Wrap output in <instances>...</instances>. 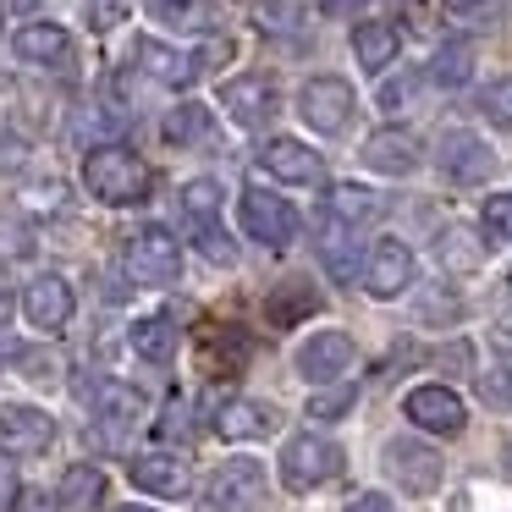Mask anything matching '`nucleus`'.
Returning <instances> with one entry per match:
<instances>
[{
	"label": "nucleus",
	"mask_w": 512,
	"mask_h": 512,
	"mask_svg": "<svg viewBox=\"0 0 512 512\" xmlns=\"http://www.w3.org/2000/svg\"><path fill=\"white\" fill-rule=\"evenodd\" d=\"M182 430H188V408H182V402L171 397V402H166V424H160V435H166V441H177Z\"/></svg>",
	"instance_id": "obj_42"
},
{
	"label": "nucleus",
	"mask_w": 512,
	"mask_h": 512,
	"mask_svg": "<svg viewBox=\"0 0 512 512\" xmlns=\"http://www.w3.org/2000/svg\"><path fill=\"white\" fill-rule=\"evenodd\" d=\"M17 6H23V12H28V6H39V0H17Z\"/></svg>",
	"instance_id": "obj_49"
},
{
	"label": "nucleus",
	"mask_w": 512,
	"mask_h": 512,
	"mask_svg": "<svg viewBox=\"0 0 512 512\" xmlns=\"http://www.w3.org/2000/svg\"><path fill=\"white\" fill-rule=\"evenodd\" d=\"M479 226H485V237H512V193H490Z\"/></svg>",
	"instance_id": "obj_36"
},
{
	"label": "nucleus",
	"mask_w": 512,
	"mask_h": 512,
	"mask_svg": "<svg viewBox=\"0 0 512 512\" xmlns=\"http://www.w3.org/2000/svg\"><path fill=\"white\" fill-rule=\"evenodd\" d=\"M67 50H72V39H67V28H56V23H28L23 34H17V56L34 61V67H61Z\"/></svg>",
	"instance_id": "obj_21"
},
{
	"label": "nucleus",
	"mask_w": 512,
	"mask_h": 512,
	"mask_svg": "<svg viewBox=\"0 0 512 512\" xmlns=\"http://www.w3.org/2000/svg\"><path fill=\"white\" fill-rule=\"evenodd\" d=\"M430 78L441 83V89H463V83L474 78V45H463V39L441 45V50H435V61H430Z\"/></svg>",
	"instance_id": "obj_29"
},
{
	"label": "nucleus",
	"mask_w": 512,
	"mask_h": 512,
	"mask_svg": "<svg viewBox=\"0 0 512 512\" xmlns=\"http://www.w3.org/2000/svg\"><path fill=\"white\" fill-rule=\"evenodd\" d=\"M127 6H133V0H89V28L94 34H111V28L127 17Z\"/></svg>",
	"instance_id": "obj_38"
},
{
	"label": "nucleus",
	"mask_w": 512,
	"mask_h": 512,
	"mask_svg": "<svg viewBox=\"0 0 512 512\" xmlns=\"http://www.w3.org/2000/svg\"><path fill=\"white\" fill-rule=\"evenodd\" d=\"M259 28L265 34H292L298 28V6L292 0H259Z\"/></svg>",
	"instance_id": "obj_37"
},
{
	"label": "nucleus",
	"mask_w": 512,
	"mask_h": 512,
	"mask_svg": "<svg viewBox=\"0 0 512 512\" xmlns=\"http://www.w3.org/2000/svg\"><path fill=\"white\" fill-rule=\"evenodd\" d=\"M435 166H441L452 182L474 188V182H485L490 171H496V155H490V144L479 133L452 127V133H441V144H435Z\"/></svg>",
	"instance_id": "obj_8"
},
{
	"label": "nucleus",
	"mask_w": 512,
	"mask_h": 512,
	"mask_svg": "<svg viewBox=\"0 0 512 512\" xmlns=\"http://www.w3.org/2000/svg\"><path fill=\"white\" fill-rule=\"evenodd\" d=\"M259 166H265L276 182H303V188L320 182V171H325L320 155H314L309 144H298V138H270V144L259 149Z\"/></svg>",
	"instance_id": "obj_17"
},
{
	"label": "nucleus",
	"mask_w": 512,
	"mask_h": 512,
	"mask_svg": "<svg viewBox=\"0 0 512 512\" xmlns=\"http://www.w3.org/2000/svg\"><path fill=\"white\" fill-rule=\"evenodd\" d=\"M204 408H210L215 430H221L226 441H259V435L276 424V413H270L265 402H248V397H210Z\"/></svg>",
	"instance_id": "obj_15"
},
{
	"label": "nucleus",
	"mask_w": 512,
	"mask_h": 512,
	"mask_svg": "<svg viewBox=\"0 0 512 512\" xmlns=\"http://www.w3.org/2000/svg\"><path fill=\"white\" fill-rule=\"evenodd\" d=\"M364 287H369V298H380V303L402 298V292L413 287V248L397 243V237H380L364 259Z\"/></svg>",
	"instance_id": "obj_9"
},
{
	"label": "nucleus",
	"mask_w": 512,
	"mask_h": 512,
	"mask_svg": "<svg viewBox=\"0 0 512 512\" xmlns=\"http://www.w3.org/2000/svg\"><path fill=\"white\" fill-rule=\"evenodd\" d=\"M105 501V474L94 463H78V468H67V479H61V507L67 512H89V507H100Z\"/></svg>",
	"instance_id": "obj_27"
},
{
	"label": "nucleus",
	"mask_w": 512,
	"mask_h": 512,
	"mask_svg": "<svg viewBox=\"0 0 512 512\" xmlns=\"http://www.w3.org/2000/svg\"><path fill=\"white\" fill-rule=\"evenodd\" d=\"M364 166L380 171V177H408L419 166V138L408 127H380V133L364 138Z\"/></svg>",
	"instance_id": "obj_14"
},
{
	"label": "nucleus",
	"mask_w": 512,
	"mask_h": 512,
	"mask_svg": "<svg viewBox=\"0 0 512 512\" xmlns=\"http://www.w3.org/2000/svg\"><path fill=\"white\" fill-rule=\"evenodd\" d=\"M122 512H155V507H133V501H127V507Z\"/></svg>",
	"instance_id": "obj_47"
},
{
	"label": "nucleus",
	"mask_w": 512,
	"mask_h": 512,
	"mask_svg": "<svg viewBox=\"0 0 512 512\" xmlns=\"http://www.w3.org/2000/svg\"><path fill=\"white\" fill-rule=\"evenodd\" d=\"M402 413L430 435H457L468 424V408H463V397H457L452 386H413L408 402H402Z\"/></svg>",
	"instance_id": "obj_10"
},
{
	"label": "nucleus",
	"mask_w": 512,
	"mask_h": 512,
	"mask_svg": "<svg viewBox=\"0 0 512 512\" xmlns=\"http://www.w3.org/2000/svg\"><path fill=\"white\" fill-rule=\"evenodd\" d=\"M479 111H485L496 127H507V133H512V78L485 83V89H479Z\"/></svg>",
	"instance_id": "obj_34"
},
{
	"label": "nucleus",
	"mask_w": 512,
	"mask_h": 512,
	"mask_svg": "<svg viewBox=\"0 0 512 512\" xmlns=\"http://www.w3.org/2000/svg\"><path fill=\"white\" fill-rule=\"evenodd\" d=\"M237 215H243V232L254 237V243H265V248H287L292 237H298V210H292L281 193L248 188L243 204H237Z\"/></svg>",
	"instance_id": "obj_6"
},
{
	"label": "nucleus",
	"mask_w": 512,
	"mask_h": 512,
	"mask_svg": "<svg viewBox=\"0 0 512 512\" xmlns=\"http://www.w3.org/2000/svg\"><path fill=\"white\" fill-rule=\"evenodd\" d=\"M138 67L155 83H166V89H188V83L199 78V56H177V50H166L160 39H138Z\"/></svg>",
	"instance_id": "obj_19"
},
{
	"label": "nucleus",
	"mask_w": 512,
	"mask_h": 512,
	"mask_svg": "<svg viewBox=\"0 0 512 512\" xmlns=\"http://www.w3.org/2000/svg\"><path fill=\"white\" fill-rule=\"evenodd\" d=\"M133 353L149 358V364H171V358H177V325H171L166 314L133 320Z\"/></svg>",
	"instance_id": "obj_26"
},
{
	"label": "nucleus",
	"mask_w": 512,
	"mask_h": 512,
	"mask_svg": "<svg viewBox=\"0 0 512 512\" xmlns=\"http://www.w3.org/2000/svg\"><path fill=\"white\" fill-rule=\"evenodd\" d=\"M479 397H485L490 408H512V358H501L496 369H485V380H479Z\"/></svg>",
	"instance_id": "obj_35"
},
{
	"label": "nucleus",
	"mask_w": 512,
	"mask_h": 512,
	"mask_svg": "<svg viewBox=\"0 0 512 512\" xmlns=\"http://www.w3.org/2000/svg\"><path fill=\"white\" fill-rule=\"evenodd\" d=\"M353 83L347 78H309L303 83V94H298V116L314 127V133H342L347 122H353Z\"/></svg>",
	"instance_id": "obj_7"
},
{
	"label": "nucleus",
	"mask_w": 512,
	"mask_h": 512,
	"mask_svg": "<svg viewBox=\"0 0 512 512\" xmlns=\"http://www.w3.org/2000/svg\"><path fill=\"white\" fill-rule=\"evenodd\" d=\"M193 237H199V248L215 259V265H237V248H232V237H226L221 226H210V232H193Z\"/></svg>",
	"instance_id": "obj_40"
},
{
	"label": "nucleus",
	"mask_w": 512,
	"mask_h": 512,
	"mask_svg": "<svg viewBox=\"0 0 512 512\" xmlns=\"http://www.w3.org/2000/svg\"><path fill=\"white\" fill-rule=\"evenodd\" d=\"M320 259H325V270H331V281H353L358 276V254H353V243H347L342 221H331V232L320 237Z\"/></svg>",
	"instance_id": "obj_30"
},
{
	"label": "nucleus",
	"mask_w": 512,
	"mask_h": 512,
	"mask_svg": "<svg viewBox=\"0 0 512 512\" xmlns=\"http://www.w3.org/2000/svg\"><path fill=\"white\" fill-rule=\"evenodd\" d=\"M479 243H474V232H463V226H452V232H441V265L446 270H474L479 265Z\"/></svg>",
	"instance_id": "obj_33"
},
{
	"label": "nucleus",
	"mask_w": 512,
	"mask_h": 512,
	"mask_svg": "<svg viewBox=\"0 0 512 512\" xmlns=\"http://www.w3.org/2000/svg\"><path fill=\"white\" fill-rule=\"evenodd\" d=\"M221 105H226V116H232V122L259 127V122H270V116H276V83H270L265 72H243V78H232L221 89Z\"/></svg>",
	"instance_id": "obj_12"
},
{
	"label": "nucleus",
	"mask_w": 512,
	"mask_h": 512,
	"mask_svg": "<svg viewBox=\"0 0 512 512\" xmlns=\"http://www.w3.org/2000/svg\"><path fill=\"white\" fill-rule=\"evenodd\" d=\"M259 496H265V463H254V457H226L215 468L210 490H204L199 512H254Z\"/></svg>",
	"instance_id": "obj_4"
},
{
	"label": "nucleus",
	"mask_w": 512,
	"mask_h": 512,
	"mask_svg": "<svg viewBox=\"0 0 512 512\" xmlns=\"http://www.w3.org/2000/svg\"><path fill=\"white\" fill-rule=\"evenodd\" d=\"M452 12H474V6H485V0H446Z\"/></svg>",
	"instance_id": "obj_45"
},
{
	"label": "nucleus",
	"mask_w": 512,
	"mask_h": 512,
	"mask_svg": "<svg viewBox=\"0 0 512 512\" xmlns=\"http://www.w3.org/2000/svg\"><path fill=\"white\" fill-rule=\"evenodd\" d=\"M6 507H17V479H12V468H0V512Z\"/></svg>",
	"instance_id": "obj_44"
},
{
	"label": "nucleus",
	"mask_w": 512,
	"mask_h": 512,
	"mask_svg": "<svg viewBox=\"0 0 512 512\" xmlns=\"http://www.w3.org/2000/svg\"><path fill=\"white\" fill-rule=\"evenodd\" d=\"M397 28L391 23H358L353 28V56H358V67L364 72H386L391 61H397Z\"/></svg>",
	"instance_id": "obj_22"
},
{
	"label": "nucleus",
	"mask_w": 512,
	"mask_h": 512,
	"mask_svg": "<svg viewBox=\"0 0 512 512\" xmlns=\"http://www.w3.org/2000/svg\"><path fill=\"white\" fill-rule=\"evenodd\" d=\"M23 314L34 331H61L72 320V287L67 276H34L23 292Z\"/></svg>",
	"instance_id": "obj_13"
},
{
	"label": "nucleus",
	"mask_w": 512,
	"mask_h": 512,
	"mask_svg": "<svg viewBox=\"0 0 512 512\" xmlns=\"http://www.w3.org/2000/svg\"><path fill=\"white\" fill-rule=\"evenodd\" d=\"M89 402H94V413H100V424H138L144 419V397H138L127 380H100Z\"/></svg>",
	"instance_id": "obj_24"
},
{
	"label": "nucleus",
	"mask_w": 512,
	"mask_h": 512,
	"mask_svg": "<svg viewBox=\"0 0 512 512\" xmlns=\"http://www.w3.org/2000/svg\"><path fill=\"white\" fill-rule=\"evenodd\" d=\"M182 215H188L193 232H210V226H221V182L199 177L182 188Z\"/></svg>",
	"instance_id": "obj_28"
},
{
	"label": "nucleus",
	"mask_w": 512,
	"mask_h": 512,
	"mask_svg": "<svg viewBox=\"0 0 512 512\" xmlns=\"http://www.w3.org/2000/svg\"><path fill=\"white\" fill-rule=\"evenodd\" d=\"M127 474H133V485L149 490V496H188V468H182V457L149 452V457H138Z\"/></svg>",
	"instance_id": "obj_20"
},
{
	"label": "nucleus",
	"mask_w": 512,
	"mask_h": 512,
	"mask_svg": "<svg viewBox=\"0 0 512 512\" xmlns=\"http://www.w3.org/2000/svg\"><path fill=\"white\" fill-rule=\"evenodd\" d=\"M204 133H210V111H204V105H177V111L166 116V144H177V149L199 144Z\"/></svg>",
	"instance_id": "obj_31"
},
{
	"label": "nucleus",
	"mask_w": 512,
	"mask_h": 512,
	"mask_svg": "<svg viewBox=\"0 0 512 512\" xmlns=\"http://www.w3.org/2000/svg\"><path fill=\"white\" fill-rule=\"evenodd\" d=\"M386 474L397 479V490H408V496H435L441 490V452L424 441H408V435H397V441H386Z\"/></svg>",
	"instance_id": "obj_5"
},
{
	"label": "nucleus",
	"mask_w": 512,
	"mask_h": 512,
	"mask_svg": "<svg viewBox=\"0 0 512 512\" xmlns=\"http://www.w3.org/2000/svg\"><path fill=\"white\" fill-rule=\"evenodd\" d=\"M353 364V336L347 331H320V336H309L303 342V353H298V375L303 380H336L342 369Z\"/></svg>",
	"instance_id": "obj_16"
},
{
	"label": "nucleus",
	"mask_w": 512,
	"mask_h": 512,
	"mask_svg": "<svg viewBox=\"0 0 512 512\" xmlns=\"http://www.w3.org/2000/svg\"><path fill=\"white\" fill-rule=\"evenodd\" d=\"M314 309H320V292H314L309 281H287V287H276V292H270V303H265V320L276 325V331H287V325L309 320Z\"/></svg>",
	"instance_id": "obj_23"
},
{
	"label": "nucleus",
	"mask_w": 512,
	"mask_h": 512,
	"mask_svg": "<svg viewBox=\"0 0 512 512\" xmlns=\"http://www.w3.org/2000/svg\"><path fill=\"white\" fill-rule=\"evenodd\" d=\"M12 512H61V496H50V490H17Z\"/></svg>",
	"instance_id": "obj_41"
},
{
	"label": "nucleus",
	"mask_w": 512,
	"mask_h": 512,
	"mask_svg": "<svg viewBox=\"0 0 512 512\" xmlns=\"http://www.w3.org/2000/svg\"><path fill=\"white\" fill-rule=\"evenodd\" d=\"M144 6L160 23H199V0H144Z\"/></svg>",
	"instance_id": "obj_39"
},
{
	"label": "nucleus",
	"mask_w": 512,
	"mask_h": 512,
	"mask_svg": "<svg viewBox=\"0 0 512 512\" xmlns=\"http://www.w3.org/2000/svg\"><path fill=\"white\" fill-rule=\"evenodd\" d=\"M501 463H507V474H512V446H507V457H501Z\"/></svg>",
	"instance_id": "obj_48"
},
{
	"label": "nucleus",
	"mask_w": 512,
	"mask_h": 512,
	"mask_svg": "<svg viewBox=\"0 0 512 512\" xmlns=\"http://www.w3.org/2000/svg\"><path fill=\"white\" fill-rule=\"evenodd\" d=\"M281 485L287 490H320V485H331L336 474H342V446L336 441H325V435H292L287 446H281Z\"/></svg>",
	"instance_id": "obj_2"
},
{
	"label": "nucleus",
	"mask_w": 512,
	"mask_h": 512,
	"mask_svg": "<svg viewBox=\"0 0 512 512\" xmlns=\"http://www.w3.org/2000/svg\"><path fill=\"white\" fill-rule=\"evenodd\" d=\"M347 512H391V501L380 496V490H364V496L347 501Z\"/></svg>",
	"instance_id": "obj_43"
},
{
	"label": "nucleus",
	"mask_w": 512,
	"mask_h": 512,
	"mask_svg": "<svg viewBox=\"0 0 512 512\" xmlns=\"http://www.w3.org/2000/svg\"><path fill=\"white\" fill-rule=\"evenodd\" d=\"M353 402H358V386H353V380H342V386H325V391H314V397H309V419H314V424H331V419H342V413H353Z\"/></svg>",
	"instance_id": "obj_32"
},
{
	"label": "nucleus",
	"mask_w": 512,
	"mask_h": 512,
	"mask_svg": "<svg viewBox=\"0 0 512 512\" xmlns=\"http://www.w3.org/2000/svg\"><path fill=\"white\" fill-rule=\"evenodd\" d=\"M50 435H56V419L34 402H6L0 408V452L28 457V452H45Z\"/></svg>",
	"instance_id": "obj_11"
},
{
	"label": "nucleus",
	"mask_w": 512,
	"mask_h": 512,
	"mask_svg": "<svg viewBox=\"0 0 512 512\" xmlns=\"http://www.w3.org/2000/svg\"><path fill=\"white\" fill-rule=\"evenodd\" d=\"M199 358H204V369H221V375H237V369L254 358V336L248 331H237V325H221V331H204V342H199Z\"/></svg>",
	"instance_id": "obj_18"
},
{
	"label": "nucleus",
	"mask_w": 512,
	"mask_h": 512,
	"mask_svg": "<svg viewBox=\"0 0 512 512\" xmlns=\"http://www.w3.org/2000/svg\"><path fill=\"white\" fill-rule=\"evenodd\" d=\"M122 265H127V276H133L138 287H171V281L182 276V248H177V237H171L166 226H144V232L127 237Z\"/></svg>",
	"instance_id": "obj_3"
},
{
	"label": "nucleus",
	"mask_w": 512,
	"mask_h": 512,
	"mask_svg": "<svg viewBox=\"0 0 512 512\" xmlns=\"http://www.w3.org/2000/svg\"><path fill=\"white\" fill-rule=\"evenodd\" d=\"M83 188L100 204H116V210L122 204H144L149 199V166L122 144H100L83 160Z\"/></svg>",
	"instance_id": "obj_1"
},
{
	"label": "nucleus",
	"mask_w": 512,
	"mask_h": 512,
	"mask_svg": "<svg viewBox=\"0 0 512 512\" xmlns=\"http://www.w3.org/2000/svg\"><path fill=\"white\" fill-rule=\"evenodd\" d=\"M12 320V298H6V292H0V325Z\"/></svg>",
	"instance_id": "obj_46"
},
{
	"label": "nucleus",
	"mask_w": 512,
	"mask_h": 512,
	"mask_svg": "<svg viewBox=\"0 0 512 512\" xmlns=\"http://www.w3.org/2000/svg\"><path fill=\"white\" fill-rule=\"evenodd\" d=\"M325 204H331V221H342V226H364L380 215V193L364 188V182H336Z\"/></svg>",
	"instance_id": "obj_25"
}]
</instances>
